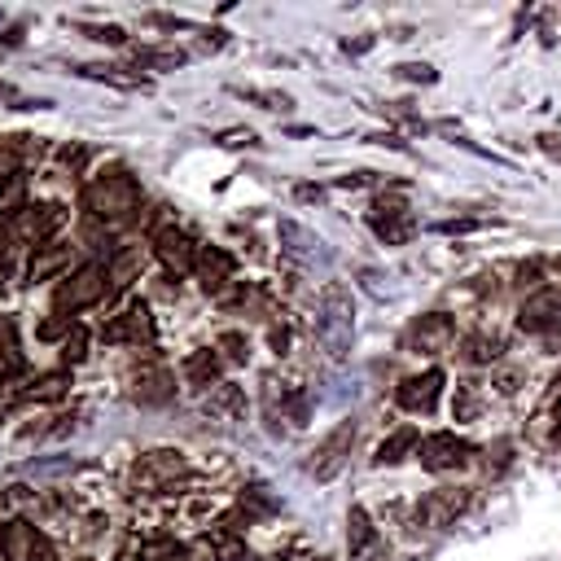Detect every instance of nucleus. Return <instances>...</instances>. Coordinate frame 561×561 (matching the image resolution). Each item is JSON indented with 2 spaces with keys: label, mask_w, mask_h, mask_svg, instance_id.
Returning a JSON list of instances; mask_svg holds the SVG:
<instances>
[{
  "label": "nucleus",
  "mask_w": 561,
  "mask_h": 561,
  "mask_svg": "<svg viewBox=\"0 0 561 561\" xmlns=\"http://www.w3.org/2000/svg\"><path fill=\"white\" fill-rule=\"evenodd\" d=\"M110 272L101 267V263H83L79 272H70L61 285H57V294H53V307H57V316H75V311H83V307H96V302H105V294H110Z\"/></svg>",
  "instance_id": "obj_3"
},
{
  "label": "nucleus",
  "mask_w": 561,
  "mask_h": 561,
  "mask_svg": "<svg viewBox=\"0 0 561 561\" xmlns=\"http://www.w3.org/2000/svg\"><path fill=\"white\" fill-rule=\"evenodd\" d=\"M399 75H403V79H416V83H434V79H438L434 66H425V61H408V66H399Z\"/></svg>",
  "instance_id": "obj_33"
},
{
  "label": "nucleus",
  "mask_w": 561,
  "mask_h": 561,
  "mask_svg": "<svg viewBox=\"0 0 561 561\" xmlns=\"http://www.w3.org/2000/svg\"><path fill=\"white\" fill-rule=\"evenodd\" d=\"M421 447V434H416V425H399L390 438H381V447H377V465H399L408 451H416Z\"/></svg>",
  "instance_id": "obj_24"
},
{
  "label": "nucleus",
  "mask_w": 561,
  "mask_h": 561,
  "mask_svg": "<svg viewBox=\"0 0 561 561\" xmlns=\"http://www.w3.org/2000/svg\"><path fill=\"white\" fill-rule=\"evenodd\" d=\"M101 337L114 342V346H153L158 324H153L149 302H145V298H131L118 316H110V320L101 324Z\"/></svg>",
  "instance_id": "obj_4"
},
{
  "label": "nucleus",
  "mask_w": 561,
  "mask_h": 561,
  "mask_svg": "<svg viewBox=\"0 0 561 561\" xmlns=\"http://www.w3.org/2000/svg\"><path fill=\"white\" fill-rule=\"evenodd\" d=\"M219 373H224V359L206 346V351H193L188 359H184V377L193 381V386H202V390H210V386H219Z\"/></svg>",
  "instance_id": "obj_23"
},
{
  "label": "nucleus",
  "mask_w": 561,
  "mask_h": 561,
  "mask_svg": "<svg viewBox=\"0 0 561 561\" xmlns=\"http://www.w3.org/2000/svg\"><path fill=\"white\" fill-rule=\"evenodd\" d=\"M197 241L184 232V228H175V224H162V228H153V254L171 267V272H193L197 267Z\"/></svg>",
  "instance_id": "obj_12"
},
{
  "label": "nucleus",
  "mask_w": 561,
  "mask_h": 561,
  "mask_svg": "<svg viewBox=\"0 0 561 561\" xmlns=\"http://www.w3.org/2000/svg\"><path fill=\"white\" fill-rule=\"evenodd\" d=\"M140 202H145V193L127 171H105V175L83 184V210H88L92 224H105V228H118V224L136 219Z\"/></svg>",
  "instance_id": "obj_1"
},
{
  "label": "nucleus",
  "mask_w": 561,
  "mask_h": 561,
  "mask_svg": "<svg viewBox=\"0 0 561 561\" xmlns=\"http://www.w3.org/2000/svg\"><path fill=\"white\" fill-rule=\"evenodd\" d=\"M0 552H4V561H57L48 535L35 530V526L22 522V517H9V522L0 526Z\"/></svg>",
  "instance_id": "obj_6"
},
{
  "label": "nucleus",
  "mask_w": 561,
  "mask_h": 561,
  "mask_svg": "<svg viewBox=\"0 0 561 561\" xmlns=\"http://www.w3.org/2000/svg\"><path fill=\"white\" fill-rule=\"evenodd\" d=\"M197 280H202V289L206 294H224L228 289V280L237 276V259L228 254V250H219V245H202L197 250Z\"/></svg>",
  "instance_id": "obj_17"
},
{
  "label": "nucleus",
  "mask_w": 561,
  "mask_h": 561,
  "mask_svg": "<svg viewBox=\"0 0 561 561\" xmlns=\"http://www.w3.org/2000/svg\"><path fill=\"white\" fill-rule=\"evenodd\" d=\"M241 408H245V394H241V386H228V381L210 386L206 399H202V412L215 416V421H237Z\"/></svg>",
  "instance_id": "obj_20"
},
{
  "label": "nucleus",
  "mask_w": 561,
  "mask_h": 561,
  "mask_svg": "<svg viewBox=\"0 0 561 561\" xmlns=\"http://www.w3.org/2000/svg\"><path fill=\"white\" fill-rule=\"evenodd\" d=\"M136 267H145V250H140V245L118 250V254L110 259V267H105V272H110V289H123V285L131 280V272H136Z\"/></svg>",
  "instance_id": "obj_25"
},
{
  "label": "nucleus",
  "mask_w": 561,
  "mask_h": 561,
  "mask_svg": "<svg viewBox=\"0 0 561 561\" xmlns=\"http://www.w3.org/2000/svg\"><path fill=\"white\" fill-rule=\"evenodd\" d=\"M473 228H482V219H447V224H438V232H473Z\"/></svg>",
  "instance_id": "obj_36"
},
{
  "label": "nucleus",
  "mask_w": 561,
  "mask_h": 561,
  "mask_svg": "<svg viewBox=\"0 0 561 561\" xmlns=\"http://www.w3.org/2000/svg\"><path fill=\"white\" fill-rule=\"evenodd\" d=\"M83 35L96 39V44H127V31L114 26V22H105V26H83Z\"/></svg>",
  "instance_id": "obj_30"
},
{
  "label": "nucleus",
  "mask_w": 561,
  "mask_h": 561,
  "mask_svg": "<svg viewBox=\"0 0 561 561\" xmlns=\"http://www.w3.org/2000/svg\"><path fill=\"white\" fill-rule=\"evenodd\" d=\"M539 149L552 153V158H561V136H539Z\"/></svg>",
  "instance_id": "obj_39"
},
{
  "label": "nucleus",
  "mask_w": 561,
  "mask_h": 561,
  "mask_svg": "<svg viewBox=\"0 0 561 561\" xmlns=\"http://www.w3.org/2000/svg\"><path fill=\"white\" fill-rule=\"evenodd\" d=\"M75 75H83V79H96V83H110V88H123V92H145L149 88V79L140 75V70H123V66H79Z\"/></svg>",
  "instance_id": "obj_22"
},
{
  "label": "nucleus",
  "mask_w": 561,
  "mask_h": 561,
  "mask_svg": "<svg viewBox=\"0 0 561 561\" xmlns=\"http://www.w3.org/2000/svg\"><path fill=\"white\" fill-rule=\"evenodd\" d=\"M215 557H219V561H245V543L232 539V535H219V539H215Z\"/></svg>",
  "instance_id": "obj_31"
},
{
  "label": "nucleus",
  "mask_w": 561,
  "mask_h": 561,
  "mask_svg": "<svg viewBox=\"0 0 561 561\" xmlns=\"http://www.w3.org/2000/svg\"><path fill=\"white\" fill-rule=\"evenodd\" d=\"M70 329H75V324H70L66 316H53V320H44V324H39V337H44V342H53V337H66Z\"/></svg>",
  "instance_id": "obj_34"
},
{
  "label": "nucleus",
  "mask_w": 561,
  "mask_h": 561,
  "mask_svg": "<svg viewBox=\"0 0 561 561\" xmlns=\"http://www.w3.org/2000/svg\"><path fill=\"white\" fill-rule=\"evenodd\" d=\"M184 451H171V447H158V451H145L136 465H131V482L140 491H162L171 486L175 478H184Z\"/></svg>",
  "instance_id": "obj_9"
},
{
  "label": "nucleus",
  "mask_w": 561,
  "mask_h": 561,
  "mask_svg": "<svg viewBox=\"0 0 561 561\" xmlns=\"http://www.w3.org/2000/svg\"><path fill=\"white\" fill-rule=\"evenodd\" d=\"M316 561H329V557H316Z\"/></svg>",
  "instance_id": "obj_43"
},
{
  "label": "nucleus",
  "mask_w": 561,
  "mask_h": 561,
  "mask_svg": "<svg viewBox=\"0 0 561 561\" xmlns=\"http://www.w3.org/2000/svg\"><path fill=\"white\" fill-rule=\"evenodd\" d=\"M83 158H88L83 145H66V149H61V162H66V167H83Z\"/></svg>",
  "instance_id": "obj_37"
},
{
  "label": "nucleus",
  "mask_w": 561,
  "mask_h": 561,
  "mask_svg": "<svg viewBox=\"0 0 561 561\" xmlns=\"http://www.w3.org/2000/svg\"><path fill=\"white\" fill-rule=\"evenodd\" d=\"M368 224H373V232H377L386 245H403V241L416 232V215L408 210V202H403V197H386V193L373 202Z\"/></svg>",
  "instance_id": "obj_7"
},
{
  "label": "nucleus",
  "mask_w": 561,
  "mask_h": 561,
  "mask_svg": "<svg viewBox=\"0 0 561 561\" xmlns=\"http://www.w3.org/2000/svg\"><path fill=\"white\" fill-rule=\"evenodd\" d=\"M83 355H88V329L75 324V329L61 337V364L75 368V364H83Z\"/></svg>",
  "instance_id": "obj_28"
},
{
  "label": "nucleus",
  "mask_w": 561,
  "mask_h": 561,
  "mask_svg": "<svg viewBox=\"0 0 561 561\" xmlns=\"http://www.w3.org/2000/svg\"><path fill=\"white\" fill-rule=\"evenodd\" d=\"M416 456H421V465H425L430 473H447V469H460V465L473 456V443L460 438V434H451V430H438V434H425V438H421Z\"/></svg>",
  "instance_id": "obj_8"
},
{
  "label": "nucleus",
  "mask_w": 561,
  "mask_h": 561,
  "mask_svg": "<svg viewBox=\"0 0 561 561\" xmlns=\"http://www.w3.org/2000/svg\"><path fill=\"white\" fill-rule=\"evenodd\" d=\"M351 447H355V421H342V425H333L320 443H316V451H311V460H307V473L316 478V482H329V478H337L342 469H346V456H351Z\"/></svg>",
  "instance_id": "obj_5"
},
{
  "label": "nucleus",
  "mask_w": 561,
  "mask_h": 561,
  "mask_svg": "<svg viewBox=\"0 0 561 561\" xmlns=\"http://www.w3.org/2000/svg\"><path fill=\"white\" fill-rule=\"evenodd\" d=\"M0 96H13V88H9V83H4V79H0Z\"/></svg>",
  "instance_id": "obj_41"
},
{
  "label": "nucleus",
  "mask_w": 561,
  "mask_h": 561,
  "mask_svg": "<svg viewBox=\"0 0 561 561\" xmlns=\"http://www.w3.org/2000/svg\"><path fill=\"white\" fill-rule=\"evenodd\" d=\"M9 346H18V324H13V316H0V351H9Z\"/></svg>",
  "instance_id": "obj_35"
},
{
  "label": "nucleus",
  "mask_w": 561,
  "mask_h": 561,
  "mask_svg": "<svg viewBox=\"0 0 561 561\" xmlns=\"http://www.w3.org/2000/svg\"><path fill=\"white\" fill-rule=\"evenodd\" d=\"M451 337H456V324H451V316H443V311H430V316H421V320L408 329V346L421 351V355L447 351Z\"/></svg>",
  "instance_id": "obj_16"
},
{
  "label": "nucleus",
  "mask_w": 561,
  "mask_h": 561,
  "mask_svg": "<svg viewBox=\"0 0 561 561\" xmlns=\"http://www.w3.org/2000/svg\"><path fill=\"white\" fill-rule=\"evenodd\" d=\"M219 145H254V131H224Z\"/></svg>",
  "instance_id": "obj_38"
},
{
  "label": "nucleus",
  "mask_w": 561,
  "mask_h": 561,
  "mask_svg": "<svg viewBox=\"0 0 561 561\" xmlns=\"http://www.w3.org/2000/svg\"><path fill=\"white\" fill-rule=\"evenodd\" d=\"M136 66L175 70V66H184V53H180V48H136Z\"/></svg>",
  "instance_id": "obj_26"
},
{
  "label": "nucleus",
  "mask_w": 561,
  "mask_h": 561,
  "mask_svg": "<svg viewBox=\"0 0 561 561\" xmlns=\"http://www.w3.org/2000/svg\"><path fill=\"white\" fill-rule=\"evenodd\" d=\"M66 224V206H57V202H39V206H26L18 219H13V237L18 241H31V245H44V241H53V232Z\"/></svg>",
  "instance_id": "obj_10"
},
{
  "label": "nucleus",
  "mask_w": 561,
  "mask_h": 561,
  "mask_svg": "<svg viewBox=\"0 0 561 561\" xmlns=\"http://www.w3.org/2000/svg\"><path fill=\"white\" fill-rule=\"evenodd\" d=\"M285 342H289V333H285V329H272V346H276V355L285 351Z\"/></svg>",
  "instance_id": "obj_40"
},
{
  "label": "nucleus",
  "mask_w": 561,
  "mask_h": 561,
  "mask_svg": "<svg viewBox=\"0 0 561 561\" xmlns=\"http://www.w3.org/2000/svg\"><path fill=\"white\" fill-rule=\"evenodd\" d=\"M316 333L329 351V359H342L351 351V333H355V302L351 289L342 280H329L320 289V316H316Z\"/></svg>",
  "instance_id": "obj_2"
},
{
  "label": "nucleus",
  "mask_w": 561,
  "mask_h": 561,
  "mask_svg": "<svg viewBox=\"0 0 561 561\" xmlns=\"http://www.w3.org/2000/svg\"><path fill=\"white\" fill-rule=\"evenodd\" d=\"M131 394L140 403H171L175 399V377L167 373V364H140L131 373Z\"/></svg>",
  "instance_id": "obj_18"
},
{
  "label": "nucleus",
  "mask_w": 561,
  "mask_h": 561,
  "mask_svg": "<svg viewBox=\"0 0 561 561\" xmlns=\"http://www.w3.org/2000/svg\"><path fill=\"white\" fill-rule=\"evenodd\" d=\"M70 250L75 245H61V241H44L31 250V263H26V280H53L57 272L70 267Z\"/></svg>",
  "instance_id": "obj_19"
},
{
  "label": "nucleus",
  "mask_w": 561,
  "mask_h": 561,
  "mask_svg": "<svg viewBox=\"0 0 561 561\" xmlns=\"http://www.w3.org/2000/svg\"><path fill=\"white\" fill-rule=\"evenodd\" d=\"M438 394H443V373H438V368H425V373L403 377V381L394 386V403H399L403 412H434Z\"/></svg>",
  "instance_id": "obj_14"
},
{
  "label": "nucleus",
  "mask_w": 561,
  "mask_h": 561,
  "mask_svg": "<svg viewBox=\"0 0 561 561\" xmlns=\"http://www.w3.org/2000/svg\"><path fill=\"white\" fill-rule=\"evenodd\" d=\"M232 96H245V101H254L263 110H289L294 105L289 92H272V88H232Z\"/></svg>",
  "instance_id": "obj_27"
},
{
  "label": "nucleus",
  "mask_w": 561,
  "mask_h": 561,
  "mask_svg": "<svg viewBox=\"0 0 561 561\" xmlns=\"http://www.w3.org/2000/svg\"><path fill=\"white\" fill-rule=\"evenodd\" d=\"M219 351L228 355V359H245L250 355V346H245V333H237V329H228V333H219Z\"/></svg>",
  "instance_id": "obj_29"
},
{
  "label": "nucleus",
  "mask_w": 561,
  "mask_h": 561,
  "mask_svg": "<svg viewBox=\"0 0 561 561\" xmlns=\"http://www.w3.org/2000/svg\"><path fill=\"white\" fill-rule=\"evenodd\" d=\"M70 390V373L57 368V373H39L22 386V403H57L61 394Z\"/></svg>",
  "instance_id": "obj_21"
},
{
  "label": "nucleus",
  "mask_w": 561,
  "mask_h": 561,
  "mask_svg": "<svg viewBox=\"0 0 561 561\" xmlns=\"http://www.w3.org/2000/svg\"><path fill=\"white\" fill-rule=\"evenodd\" d=\"M346 552L351 561H386V539L359 504L346 513Z\"/></svg>",
  "instance_id": "obj_13"
},
{
  "label": "nucleus",
  "mask_w": 561,
  "mask_h": 561,
  "mask_svg": "<svg viewBox=\"0 0 561 561\" xmlns=\"http://www.w3.org/2000/svg\"><path fill=\"white\" fill-rule=\"evenodd\" d=\"M517 324H522L526 333H552V329H561V289H539V294H530V298L522 302V311H517Z\"/></svg>",
  "instance_id": "obj_15"
},
{
  "label": "nucleus",
  "mask_w": 561,
  "mask_h": 561,
  "mask_svg": "<svg viewBox=\"0 0 561 561\" xmlns=\"http://www.w3.org/2000/svg\"><path fill=\"white\" fill-rule=\"evenodd\" d=\"M465 508H469V486H443V491H430V495L416 504V522L430 526V530H443V526H451Z\"/></svg>",
  "instance_id": "obj_11"
},
{
  "label": "nucleus",
  "mask_w": 561,
  "mask_h": 561,
  "mask_svg": "<svg viewBox=\"0 0 561 561\" xmlns=\"http://www.w3.org/2000/svg\"><path fill=\"white\" fill-rule=\"evenodd\" d=\"M557 447H561V416H557Z\"/></svg>",
  "instance_id": "obj_42"
},
{
  "label": "nucleus",
  "mask_w": 561,
  "mask_h": 561,
  "mask_svg": "<svg viewBox=\"0 0 561 561\" xmlns=\"http://www.w3.org/2000/svg\"><path fill=\"white\" fill-rule=\"evenodd\" d=\"M465 355H469L473 364H486V359H495V342H486V337H469V342H465Z\"/></svg>",
  "instance_id": "obj_32"
}]
</instances>
